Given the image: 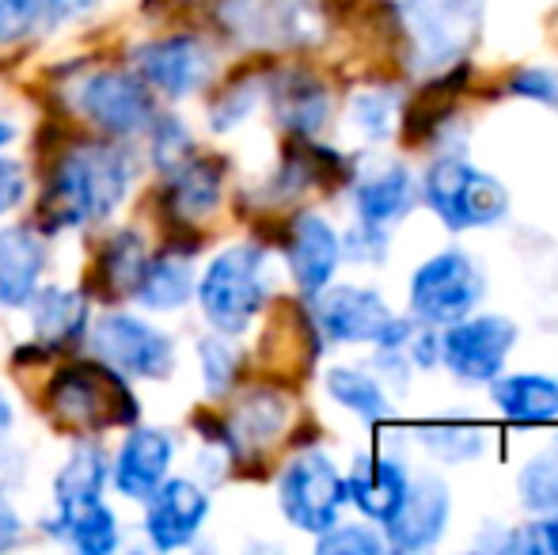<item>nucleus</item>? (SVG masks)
I'll return each mask as SVG.
<instances>
[{
  "instance_id": "nucleus-42",
  "label": "nucleus",
  "mask_w": 558,
  "mask_h": 555,
  "mask_svg": "<svg viewBox=\"0 0 558 555\" xmlns=\"http://www.w3.org/2000/svg\"><path fill=\"white\" fill-rule=\"evenodd\" d=\"M20 514L12 510V503H8V491H0V552L12 548L15 541H20Z\"/></svg>"
},
{
  "instance_id": "nucleus-2",
  "label": "nucleus",
  "mask_w": 558,
  "mask_h": 555,
  "mask_svg": "<svg viewBox=\"0 0 558 555\" xmlns=\"http://www.w3.org/2000/svg\"><path fill=\"white\" fill-rule=\"evenodd\" d=\"M418 198L452 232L494 229L509 217V186L463 156H437L418 183Z\"/></svg>"
},
{
  "instance_id": "nucleus-27",
  "label": "nucleus",
  "mask_w": 558,
  "mask_h": 555,
  "mask_svg": "<svg viewBox=\"0 0 558 555\" xmlns=\"http://www.w3.org/2000/svg\"><path fill=\"white\" fill-rule=\"evenodd\" d=\"M327 396L345 408L350 415L365 419V422H384L391 415V403H388V393L380 388V381L365 370H350V365H335L327 370Z\"/></svg>"
},
{
  "instance_id": "nucleus-37",
  "label": "nucleus",
  "mask_w": 558,
  "mask_h": 555,
  "mask_svg": "<svg viewBox=\"0 0 558 555\" xmlns=\"http://www.w3.org/2000/svg\"><path fill=\"white\" fill-rule=\"evenodd\" d=\"M148 130H153V160L171 176V171L191 156V134H186V126L175 119H156Z\"/></svg>"
},
{
  "instance_id": "nucleus-38",
  "label": "nucleus",
  "mask_w": 558,
  "mask_h": 555,
  "mask_svg": "<svg viewBox=\"0 0 558 555\" xmlns=\"http://www.w3.org/2000/svg\"><path fill=\"white\" fill-rule=\"evenodd\" d=\"M46 0H0V43H20L38 27Z\"/></svg>"
},
{
  "instance_id": "nucleus-11",
  "label": "nucleus",
  "mask_w": 558,
  "mask_h": 555,
  "mask_svg": "<svg viewBox=\"0 0 558 555\" xmlns=\"http://www.w3.org/2000/svg\"><path fill=\"white\" fill-rule=\"evenodd\" d=\"M81 111L114 137H133L156 122V99L137 73L107 69L84 81Z\"/></svg>"
},
{
  "instance_id": "nucleus-29",
  "label": "nucleus",
  "mask_w": 558,
  "mask_h": 555,
  "mask_svg": "<svg viewBox=\"0 0 558 555\" xmlns=\"http://www.w3.org/2000/svg\"><path fill=\"white\" fill-rule=\"evenodd\" d=\"M53 526H61V533L69 536V544L84 555H107L118 548V518L99 503V498L96 503L76 506V510L58 514Z\"/></svg>"
},
{
  "instance_id": "nucleus-22",
  "label": "nucleus",
  "mask_w": 558,
  "mask_h": 555,
  "mask_svg": "<svg viewBox=\"0 0 558 555\" xmlns=\"http://www.w3.org/2000/svg\"><path fill=\"white\" fill-rule=\"evenodd\" d=\"M490 400L509 422L539 426L558 419V381L544 373H498L490 381Z\"/></svg>"
},
{
  "instance_id": "nucleus-21",
  "label": "nucleus",
  "mask_w": 558,
  "mask_h": 555,
  "mask_svg": "<svg viewBox=\"0 0 558 555\" xmlns=\"http://www.w3.org/2000/svg\"><path fill=\"white\" fill-rule=\"evenodd\" d=\"M46 267V244L27 225H8L0 232V301L27 304Z\"/></svg>"
},
{
  "instance_id": "nucleus-3",
  "label": "nucleus",
  "mask_w": 558,
  "mask_h": 555,
  "mask_svg": "<svg viewBox=\"0 0 558 555\" xmlns=\"http://www.w3.org/2000/svg\"><path fill=\"white\" fill-rule=\"evenodd\" d=\"M486 0H403L399 20L411 46V61L426 73H445L468 58L483 35Z\"/></svg>"
},
{
  "instance_id": "nucleus-12",
  "label": "nucleus",
  "mask_w": 558,
  "mask_h": 555,
  "mask_svg": "<svg viewBox=\"0 0 558 555\" xmlns=\"http://www.w3.org/2000/svg\"><path fill=\"white\" fill-rule=\"evenodd\" d=\"M448 518H452V495L448 483L434 472H422L407 483V495L399 510L384 521V544L396 552H426L445 536Z\"/></svg>"
},
{
  "instance_id": "nucleus-28",
  "label": "nucleus",
  "mask_w": 558,
  "mask_h": 555,
  "mask_svg": "<svg viewBox=\"0 0 558 555\" xmlns=\"http://www.w3.org/2000/svg\"><path fill=\"white\" fill-rule=\"evenodd\" d=\"M194 293V270L183 255H160V260H148V270L137 286V297L145 309L171 312L183 309Z\"/></svg>"
},
{
  "instance_id": "nucleus-17",
  "label": "nucleus",
  "mask_w": 558,
  "mask_h": 555,
  "mask_svg": "<svg viewBox=\"0 0 558 555\" xmlns=\"http://www.w3.org/2000/svg\"><path fill=\"white\" fill-rule=\"evenodd\" d=\"M270 104L278 122L296 137H312L331 122V88L308 69H281L270 81Z\"/></svg>"
},
{
  "instance_id": "nucleus-32",
  "label": "nucleus",
  "mask_w": 558,
  "mask_h": 555,
  "mask_svg": "<svg viewBox=\"0 0 558 555\" xmlns=\"http://www.w3.org/2000/svg\"><path fill=\"white\" fill-rule=\"evenodd\" d=\"M418 442L437 460L463 464V460L478 457L486 449V430L471 426V422H426V426H418Z\"/></svg>"
},
{
  "instance_id": "nucleus-26",
  "label": "nucleus",
  "mask_w": 558,
  "mask_h": 555,
  "mask_svg": "<svg viewBox=\"0 0 558 555\" xmlns=\"http://www.w3.org/2000/svg\"><path fill=\"white\" fill-rule=\"evenodd\" d=\"M107 472H111V464H107L99 445H92V442L76 445L73 457H69L65 468L58 472V483H53L58 514L76 510V506H84V503H96L107 483Z\"/></svg>"
},
{
  "instance_id": "nucleus-31",
  "label": "nucleus",
  "mask_w": 558,
  "mask_h": 555,
  "mask_svg": "<svg viewBox=\"0 0 558 555\" xmlns=\"http://www.w3.org/2000/svg\"><path fill=\"white\" fill-rule=\"evenodd\" d=\"M517 495L529 514L558 510V437L547 442L517 475Z\"/></svg>"
},
{
  "instance_id": "nucleus-39",
  "label": "nucleus",
  "mask_w": 558,
  "mask_h": 555,
  "mask_svg": "<svg viewBox=\"0 0 558 555\" xmlns=\"http://www.w3.org/2000/svg\"><path fill=\"white\" fill-rule=\"evenodd\" d=\"M255 99H258V81H235L232 88H228L225 96L214 104V111H209V119H214V130H232L235 122L243 119V114H251Z\"/></svg>"
},
{
  "instance_id": "nucleus-15",
  "label": "nucleus",
  "mask_w": 558,
  "mask_h": 555,
  "mask_svg": "<svg viewBox=\"0 0 558 555\" xmlns=\"http://www.w3.org/2000/svg\"><path fill=\"white\" fill-rule=\"evenodd\" d=\"M209 518V495L194 480H163L160 487L148 495L145 510V533L153 548L175 552L194 544Z\"/></svg>"
},
{
  "instance_id": "nucleus-25",
  "label": "nucleus",
  "mask_w": 558,
  "mask_h": 555,
  "mask_svg": "<svg viewBox=\"0 0 558 555\" xmlns=\"http://www.w3.org/2000/svg\"><path fill=\"white\" fill-rule=\"evenodd\" d=\"M221 202V164L194 156L171 171V206L183 221L209 217Z\"/></svg>"
},
{
  "instance_id": "nucleus-7",
  "label": "nucleus",
  "mask_w": 558,
  "mask_h": 555,
  "mask_svg": "<svg viewBox=\"0 0 558 555\" xmlns=\"http://www.w3.org/2000/svg\"><path fill=\"white\" fill-rule=\"evenodd\" d=\"M517 339H521V327L501 312H471L437 335L441 365L460 385H490L498 373H506Z\"/></svg>"
},
{
  "instance_id": "nucleus-10",
  "label": "nucleus",
  "mask_w": 558,
  "mask_h": 555,
  "mask_svg": "<svg viewBox=\"0 0 558 555\" xmlns=\"http://www.w3.org/2000/svg\"><path fill=\"white\" fill-rule=\"evenodd\" d=\"M92 350L99 354V362L125 377H168L175 362V347L168 335L130 312H107L92 327Z\"/></svg>"
},
{
  "instance_id": "nucleus-8",
  "label": "nucleus",
  "mask_w": 558,
  "mask_h": 555,
  "mask_svg": "<svg viewBox=\"0 0 558 555\" xmlns=\"http://www.w3.org/2000/svg\"><path fill=\"white\" fill-rule=\"evenodd\" d=\"M278 506L289 526L301 533H327L345 506V475L338 472L327 453H301L281 472Z\"/></svg>"
},
{
  "instance_id": "nucleus-14",
  "label": "nucleus",
  "mask_w": 558,
  "mask_h": 555,
  "mask_svg": "<svg viewBox=\"0 0 558 555\" xmlns=\"http://www.w3.org/2000/svg\"><path fill=\"white\" fill-rule=\"evenodd\" d=\"M141 81L153 84L168 99H183L198 92L214 76V50L194 35H171L137 50Z\"/></svg>"
},
{
  "instance_id": "nucleus-9",
  "label": "nucleus",
  "mask_w": 558,
  "mask_h": 555,
  "mask_svg": "<svg viewBox=\"0 0 558 555\" xmlns=\"http://www.w3.org/2000/svg\"><path fill=\"white\" fill-rule=\"evenodd\" d=\"M50 408L65 426L104 430L114 422H133V396L122 373L111 365H76L65 370L50 388Z\"/></svg>"
},
{
  "instance_id": "nucleus-33",
  "label": "nucleus",
  "mask_w": 558,
  "mask_h": 555,
  "mask_svg": "<svg viewBox=\"0 0 558 555\" xmlns=\"http://www.w3.org/2000/svg\"><path fill=\"white\" fill-rule=\"evenodd\" d=\"M399 96L391 88H368L350 99V122L365 141H384L396 126Z\"/></svg>"
},
{
  "instance_id": "nucleus-1",
  "label": "nucleus",
  "mask_w": 558,
  "mask_h": 555,
  "mask_svg": "<svg viewBox=\"0 0 558 555\" xmlns=\"http://www.w3.org/2000/svg\"><path fill=\"white\" fill-rule=\"evenodd\" d=\"M130 191V164L111 145H76L53 171L46 214L58 225H92L111 217Z\"/></svg>"
},
{
  "instance_id": "nucleus-4",
  "label": "nucleus",
  "mask_w": 558,
  "mask_h": 555,
  "mask_svg": "<svg viewBox=\"0 0 558 555\" xmlns=\"http://www.w3.org/2000/svg\"><path fill=\"white\" fill-rule=\"evenodd\" d=\"M266 297H270V281H266V252L255 244L225 248L198 281L202 312H206V319L221 335L247 331L251 319L263 312Z\"/></svg>"
},
{
  "instance_id": "nucleus-36",
  "label": "nucleus",
  "mask_w": 558,
  "mask_h": 555,
  "mask_svg": "<svg viewBox=\"0 0 558 555\" xmlns=\"http://www.w3.org/2000/svg\"><path fill=\"white\" fill-rule=\"evenodd\" d=\"M506 92L524 104H539L558 111V73L547 65H524L506 81Z\"/></svg>"
},
{
  "instance_id": "nucleus-5",
  "label": "nucleus",
  "mask_w": 558,
  "mask_h": 555,
  "mask_svg": "<svg viewBox=\"0 0 558 555\" xmlns=\"http://www.w3.org/2000/svg\"><path fill=\"white\" fill-rule=\"evenodd\" d=\"M486 297V275L463 248H445L429 255L407 286L411 316L426 327H448L456 319L471 316Z\"/></svg>"
},
{
  "instance_id": "nucleus-46",
  "label": "nucleus",
  "mask_w": 558,
  "mask_h": 555,
  "mask_svg": "<svg viewBox=\"0 0 558 555\" xmlns=\"http://www.w3.org/2000/svg\"><path fill=\"white\" fill-rule=\"evenodd\" d=\"M12 137H15V130L8 126V122H0V148H4V145H8V141H12Z\"/></svg>"
},
{
  "instance_id": "nucleus-40",
  "label": "nucleus",
  "mask_w": 558,
  "mask_h": 555,
  "mask_svg": "<svg viewBox=\"0 0 558 555\" xmlns=\"http://www.w3.org/2000/svg\"><path fill=\"white\" fill-rule=\"evenodd\" d=\"M342 255L353 263H384L388 260V229L357 221V229L342 240Z\"/></svg>"
},
{
  "instance_id": "nucleus-20",
  "label": "nucleus",
  "mask_w": 558,
  "mask_h": 555,
  "mask_svg": "<svg viewBox=\"0 0 558 555\" xmlns=\"http://www.w3.org/2000/svg\"><path fill=\"white\" fill-rule=\"evenodd\" d=\"M407 483L411 475L396 457H357L345 475V503H353L365 518L384 526L403 503Z\"/></svg>"
},
{
  "instance_id": "nucleus-43",
  "label": "nucleus",
  "mask_w": 558,
  "mask_h": 555,
  "mask_svg": "<svg viewBox=\"0 0 558 555\" xmlns=\"http://www.w3.org/2000/svg\"><path fill=\"white\" fill-rule=\"evenodd\" d=\"M88 8H96V0H46V12H50L53 23L73 20V15H84Z\"/></svg>"
},
{
  "instance_id": "nucleus-13",
  "label": "nucleus",
  "mask_w": 558,
  "mask_h": 555,
  "mask_svg": "<svg viewBox=\"0 0 558 555\" xmlns=\"http://www.w3.org/2000/svg\"><path fill=\"white\" fill-rule=\"evenodd\" d=\"M316 327L324 339L353 347V342H376L396 312L388 309L376 289L368 286H324L316 293Z\"/></svg>"
},
{
  "instance_id": "nucleus-23",
  "label": "nucleus",
  "mask_w": 558,
  "mask_h": 555,
  "mask_svg": "<svg viewBox=\"0 0 558 555\" xmlns=\"http://www.w3.org/2000/svg\"><path fill=\"white\" fill-rule=\"evenodd\" d=\"M289 426V400L278 388H251L232 411L228 422V445L240 453H258L281 437Z\"/></svg>"
},
{
  "instance_id": "nucleus-24",
  "label": "nucleus",
  "mask_w": 558,
  "mask_h": 555,
  "mask_svg": "<svg viewBox=\"0 0 558 555\" xmlns=\"http://www.w3.org/2000/svg\"><path fill=\"white\" fill-rule=\"evenodd\" d=\"M31 327L43 347H73L88 327V301L76 289L46 286L31 297Z\"/></svg>"
},
{
  "instance_id": "nucleus-35",
  "label": "nucleus",
  "mask_w": 558,
  "mask_h": 555,
  "mask_svg": "<svg viewBox=\"0 0 558 555\" xmlns=\"http://www.w3.org/2000/svg\"><path fill=\"white\" fill-rule=\"evenodd\" d=\"M319 552L327 555H380L384 536L373 533L368 526H353V521H335L327 533H319L316 541Z\"/></svg>"
},
{
  "instance_id": "nucleus-19",
  "label": "nucleus",
  "mask_w": 558,
  "mask_h": 555,
  "mask_svg": "<svg viewBox=\"0 0 558 555\" xmlns=\"http://www.w3.org/2000/svg\"><path fill=\"white\" fill-rule=\"evenodd\" d=\"M418 202V179L411 176L407 164H384V168L368 171L357 186H353V209H357L361 225H388L403 221L411 206Z\"/></svg>"
},
{
  "instance_id": "nucleus-44",
  "label": "nucleus",
  "mask_w": 558,
  "mask_h": 555,
  "mask_svg": "<svg viewBox=\"0 0 558 555\" xmlns=\"http://www.w3.org/2000/svg\"><path fill=\"white\" fill-rule=\"evenodd\" d=\"M536 533H539V544H544L547 552H555V555H558V510H551L544 521H539Z\"/></svg>"
},
{
  "instance_id": "nucleus-30",
  "label": "nucleus",
  "mask_w": 558,
  "mask_h": 555,
  "mask_svg": "<svg viewBox=\"0 0 558 555\" xmlns=\"http://www.w3.org/2000/svg\"><path fill=\"white\" fill-rule=\"evenodd\" d=\"M104 281L111 293L137 297V286L148 270V248L137 232H118L111 244L104 248V260H99Z\"/></svg>"
},
{
  "instance_id": "nucleus-41",
  "label": "nucleus",
  "mask_w": 558,
  "mask_h": 555,
  "mask_svg": "<svg viewBox=\"0 0 558 555\" xmlns=\"http://www.w3.org/2000/svg\"><path fill=\"white\" fill-rule=\"evenodd\" d=\"M23 198H27V171L20 160L0 156V217L12 214Z\"/></svg>"
},
{
  "instance_id": "nucleus-6",
  "label": "nucleus",
  "mask_w": 558,
  "mask_h": 555,
  "mask_svg": "<svg viewBox=\"0 0 558 555\" xmlns=\"http://www.w3.org/2000/svg\"><path fill=\"white\" fill-rule=\"evenodd\" d=\"M221 20L240 43L263 50H304L327 35L319 0H225Z\"/></svg>"
},
{
  "instance_id": "nucleus-16",
  "label": "nucleus",
  "mask_w": 558,
  "mask_h": 555,
  "mask_svg": "<svg viewBox=\"0 0 558 555\" xmlns=\"http://www.w3.org/2000/svg\"><path fill=\"white\" fill-rule=\"evenodd\" d=\"M289 270L304 297H316L331 286L338 263H342V237L319 214H301L289 229Z\"/></svg>"
},
{
  "instance_id": "nucleus-18",
  "label": "nucleus",
  "mask_w": 558,
  "mask_h": 555,
  "mask_svg": "<svg viewBox=\"0 0 558 555\" xmlns=\"http://www.w3.org/2000/svg\"><path fill=\"white\" fill-rule=\"evenodd\" d=\"M114 487L122 491L125 498H148L163 480H168L171 468V437L163 430H133L122 442L114 457Z\"/></svg>"
},
{
  "instance_id": "nucleus-34",
  "label": "nucleus",
  "mask_w": 558,
  "mask_h": 555,
  "mask_svg": "<svg viewBox=\"0 0 558 555\" xmlns=\"http://www.w3.org/2000/svg\"><path fill=\"white\" fill-rule=\"evenodd\" d=\"M198 358H202V373H206L209 396H225L228 388H232L235 373H240V350L225 339H202Z\"/></svg>"
},
{
  "instance_id": "nucleus-45",
  "label": "nucleus",
  "mask_w": 558,
  "mask_h": 555,
  "mask_svg": "<svg viewBox=\"0 0 558 555\" xmlns=\"http://www.w3.org/2000/svg\"><path fill=\"white\" fill-rule=\"evenodd\" d=\"M8 426H12V403H8L4 388H0V437L8 434Z\"/></svg>"
}]
</instances>
